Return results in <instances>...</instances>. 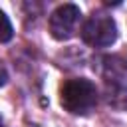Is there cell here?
<instances>
[{"mask_svg": "<svg viewBox=\"0 0 127 127\" xmlns=\"http://www.w3.org/2000/svg\"><path fill=\"white\" fill-rule=\"evenodd\" d=\"M79 16H81V12L75 4L58 6L50 16V34H52V38H56L60 42L69 40L77 30Z\"/></svg>", "mask_w": 127, "mask_h": 127, "instance_id": "3", "label": "cell"}, {"mask_svg": "<svg viewBox=\"0 0 127 127\" xmlns=\"http://www.w3.org/2000/svg\"><path fill=\"white\" fill-rule=\"evenodd\" d=\"M6 81H8V73H6V69H4L2 65H0V87H2V85H4Z\"/></svg>", "mask_w": 127, "mask_h": 127, "instance_id": "6", "label": "cell"}, {"mask_svg": "<svg viewBox=\"0 0 127 127\" xmlns=\"http://www.w3.org/2000/svg\"><path fill=\"white\" fill-rule=\"evenodd\" d=\"M12 36H14L12 24H10L8 16L0 10V44H4V42H8V40H12Z\"/></svg>", "mask_w": 127, "mask_h": 127, "instance_id": "5", "label": "cell"}, {"mask_svg": "<svg viewBox=\"0 0 127 127\" xmlns=\"http://www.w3.org/2000/svg\"><path fill=\"white\" fill-rule=\"evenodd\" d=\"M62 107L73 115H87L97 105V89L95 83H91L85 77L67 79L62 85L60 91Z\"/></svg>", "mask_w": 127, "mask_h": 127, "instance_id": "1", "label": "cell"}, {"mask_svg": "<svg viewBox=\"0 0 127 127\" xmlns=\"http://www.w3.org/2000/svg\"><path fill=\"white\" fill-rule=\"evenodd\" d=\"M81 40L91 48H107L117 40V26L115 20L103 12L91 14L83 28H81Z\"/></svg>", "mask_w": 127, "mask_h": 127, "instance_id": "2", "label": "cell"}, {"mask_svg": "<svg viewBox=\"0 0 127 127\" xmlns=\"http://www.w3.org/2000/svg\"><path fill=\"white\" fill-rule=\"evenodd\" d=\"M107 62L109 64L103 71L107 103L117 107V109H125L127 107V77H125L121 65L113 64L111 60H107Z\"/></svg>", "mask_w": 127, "mask_h": 127, "instance_id": "4", "label": "cell"}]
</instances>
